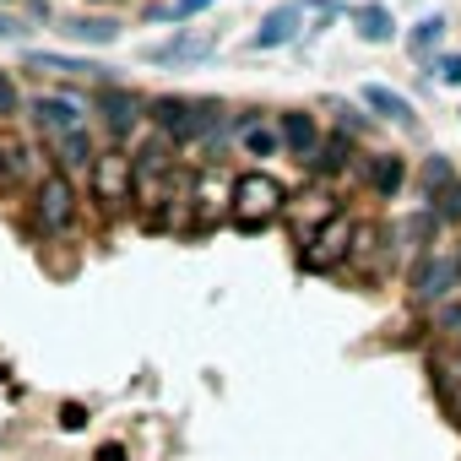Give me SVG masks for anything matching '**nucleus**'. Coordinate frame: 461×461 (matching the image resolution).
<instances>
[{"label": "nucleus", "mask_w": 461, "mask_h": 461, "mask_svg": "<svg viewBox=\"0 0 461 461\" xmlns=\"http://www.w3.org/2000/svg\"><path fill=\"white\" fill-rule=\"evenodd\" d=\"M277 212H283V185L272 174H240V185H234V222L256 234V228H267Z\"/></svg>", "instance_id": "1"}, {"label": "nucleus", "mask_w": 461, "mask_h": 461, "mask_svg": "<svg viewBox=\"0 0 461 461\" xmlns=\"http://www.w3.org/2000/svg\"><path fill=\"white\" fill-rule=\"evenodd\" d=\"M353 240H358V228L342 217V212H331L326 222H321V234H310V250H304V267H337V261H348L353 256Z\"/></svg>", "instance_id": "2"}, {"label": "nucleus", "mask_w": 461, "mask_h": 461, "mask_svg": "<svg viewBox=\"0 0 461 461\" xmlns=\"http://www.w3.org/2000/svg\"><path fill=\"white\" fill-rule=\"evenodd\" d=\"M461 283V256H423L412 272V304H439Z\"/></svg>", "instance_id": "3"}, {"label": "nucleus", "mask_w": 461, "mask_h": 461, "mask_svg": "<svg viewBox=\"0 0 461 461\" xmlns=\"http://www.w3.org/2000/svg\"><path fill=\"white\" fill-rule=\"evenodd\" d=\"M206 120H212V114H201L190 98H152V125H158L168 141H195Z\"/></svg>", "instance_id": "4"}, {"label": "nucleus", "mask_w": 461, "mask_h": 461, "mask_svg": "<svg viewBox=\"0 0 461 461\" xmlns=\"http://www.w3.org/2000/svg\"><path fill=\"white\" fill-rule=\"evenodd\" d=\"M93 185H98L104 206H125V201L136 195V168H131V158H125V152H109V158L93 168Z\"/></svg>", "instance_id": "5"}, {"label": "nucleus", "mask_w": 461, "mask_h": 461, "mask_svg": "<svg viewBox=\"0 0 461 461\" xmlns=\"http://www.w3.org/2000/svg\"><path fill=\"white\" fill-rule=\"evenodd\" d=\"M33 212H39L44 228H66V222L77 217V190H71V179H66V174H50V179L39 185Z\"/></svg>", "instance_id": "6"}, {"label": "nucleus", "mask_w": 461, "mask_h": 461, "mask_svg": "<svg viewBox=\"0 0 461 461\" xmlns=\"http://www.w3.org/2000/svg\"><path fill=\"white\" fill-rule=\"evenodd\" d=\"M212 50H217L212 33H179V39H168V44H152L147 60H152V66H195V60H206Z\"/></svg>", "instance_id": "7"}, {"label": "nucleus", "mask_w": 461, "mask_h": 461, "mask_svg": "<svg viewBox=\"0 0 461 461\" xmlns=\"http://www.w3.org/2000/svg\"><path fill=\"white\" fill-rule=\"evenodd\" d=\"M299 39V0H288V6H277V12H267V23L256 28V50H277V44H294Z\"/></svg>", "instance_id": "8"}, {"label": "nucleus", "mask_w": 461, "mask_h": 461, "mask_svg": "<svg viewBox=\"0 0 461 461\" xmlns=\"http://www.w3.org/2000/svg\"><path fill=\"white\" fill-rule=\"evenodd\" d=\"M98 109H104L109 136H125V131H136V120H141V98L125 93V87H109V93L98 98Z\"/></svg>", "instance_id": "9"}, {"label": "nucleus", "mask_w": 461, "mask_h": 461, "mask_svg": "<svg viewBox=\"0 0 461 461\" xmlns=\"http://www.w3.org/2000/svg\"><path fill=\"white\" fill-rule=\"evenodd\" d=\"M283 147L294 152V158H304V163H315L321 158V125L310 120V114H283Z\"/></svg>", "instance_id": "10"}, {"label": "nucleus", "mask_w": 461, "mask_h": 461, "mask_svg": "<svg viewBox=\"0 0 461 461\" xmlns=\"http://www.w3.org/2000/svg\"><path fill=\"white\" fill-rule=\"evenodd\" d=\"M33 109H39V125H50L55 136H66V131H77V125H82V104H77V98L50 93V98H39Z\"/></svg>", "instance_id": "11"}, {"label": "nucleus", "mask_w": 461, "mask_h": 461, "mask_svg": "<svg viewBox=\"0 0 461 461\" xmlns=\"http://www.w3.org/2000/svg\"><path fill=\"white\" fill-rule=\"evenodd\" d=\"M358 98H364V109H375V114H385L391 125H407V120H412V104H407L402 93H391V87H380V82H369V87H364Z\"/></svg>", "instance_id": "12"}, {"label": "nucleus", "mask_w": 461, "mask_h": 461, "mask_svg": "<svg viewBox=\"0 0 461 461\" xmlns=\"http://www.w3.org/2000/svg\"><path fill=\"white\" fill-rule=\"evenodd\" d=\"M168 147H174V141H168V136H163V131H158V136H147V141H141V152H136V158H131V168H136V185H147V179H152V174H163V168H168Z\"/></svg>", "instance_id": "13"}, {"label": "nucleus", "mask_w": 461, "mask_h": 461, "mask_svg": "<svg viewBox=\"0 0 461 461\" xmlns=\"http://www.w3.org/2000/svg\"><path fill=\"white\" fill-rule=\"evenodd\" d=\"M358 33H364L369 44H391V39H396V23H391L385 6H358Z\"/></svg>", "instance_id": "14"}, {"label": "nucleus", "mask_w": 461, "mask_h": 461, "mask_svg": "<svg viewBox=\"0 0 461 461\" xmlns=\"http://www.w3.org/2000/svg\"><path fill=\"white\" fill-rule=\"evenodd\" d=\"M60 33H66V39H77V44H114V33H120V28H114V23H98V17H82V23H66Z\"/></svg>", "instance_id": "15"}, {"label": "nucleus", "mask_w": 461, "mask_h": 461, "mask_svg": "<svg viewBox=\"0 0 461 461\" xmlns=\"http://www.w3.org/2000/svg\"><path fill=\"white\" fill-rule=\"evenodd\" d=\"M28 66H33V71H77V77H98V66H93V60H71V55H44V50H33V55H28Z\"/></svg>", "instance_id": "16"}, {"label": "nucleus", "mask_w": 461, "mask_h": 461, "mask_svg": "<svg viewBox=\"0 0 461 461\" xmlns=\"http://www.w3.org/2000/svg\"><path fill=\"white\" fill-rule=\"evenodd\" d=\"M60 163H66V168H82V163H93V136H87L82 125L60 136Z\"/></svg>", "instance_id": "17"}, {"label": "nucleus", "mask_w": 461, "mask_h": 461, "mask_svg": "<svg viewBox=\"0 0 461 461\" xmlns=\"http://www.w3.org/2000/svg\"><path fill=\"white\" fill-rule=\"evenodd\" d=\"M445 39V17H423L418 28H412V39H407V50L423 60V55H434V44Z\"/></svg>", "instance_id": "18"}, {"label": "nucleus", "mask_w": 461, "mask_h": 461, "mask_svg": "<svg viewBox=\"0 0 461 461\" xmlns=\"http://www.w3.org/2000/svg\"><path fill=\"white\" fill-rule=\"evenodd\" d=\"M206 6H217V0H163V6H152V23H185L201 17Z\"/></svg>", "instance_id": "19"}, {"label": "nucleus", "mask_w": 461, "mask_h": 461, "mask_svg": "<svg viewBox=\"0 0 461 461\" xmlns=\"http://www.w3.org/2000/svg\"><path fill=\"white\" fill-rule=\"evenodd\" d=\"M240 141H245V152H250V158H272V152L283 147V131H267V125H245V136H240Z\"/></svg>", "instance_id": "20"}, {"label": "nucleus", "mask_w": 461, "mask_h": 461, "mask_svg": "<svg viewBox=\"0 0 461 461\" xmlns=\"http://www.w3.org/2000/svg\"><path fill=\"white\" fill-rule=\"evenodd\" d=\"M434 217L439 222H461V179H450L445 190H434Z\"/></svg>", "instance_id": "21"}, {"label": "nucleus", "mask_w": 461, "mask_h": 461, "mask_svg": "<svg viewBox=\"0 0 461 461\" xmlns=\"http://www.w3.org/2000/svg\"><path fill=\"white\" fill-rule=\"evenodd\" d=\"M396 185H402V158H380L375 163V190L380 195H396Z\"/></svg>", "instance_id": "22"}, {"label": "nucleus", "mask_w": 461, "mask_h": 461, "mask_svg": "<svg viewBox=\"0 0 461 461\" xmlns=\"http://www.w3.org/2000/svg\"><path fill=\"white\" fill-rule=\"evenodd\" d=\"M450 179H456V174H450V163H445V158H429V163H423V190H429V195H434V190H445Z\"/></svg>", "instance_id": "23"}, {"label": "nucleus", "mask_w": 461, "mask_h": 461, "mask_svg": "<svg viewBox=\"0 0 461 461\" xmlns=\"http://www.w3.org/2000/svg\"><path fill=\"white\" fill-rule=\"evenodd\" d=\"M17 109H23V93H17V82L6 71H0V120H12Z\"/></svg>", "instance_id": "24"}, {"label": "nucleus", "mask_w": 461, "mask_h": 461, "mask_svg": "<svg viewBox=\"0 0 461 461\" xmlns=\"http://www.w3.org/2000/svg\"><path fill=\"white\" fill-rule=\"evenodd\" d=\"M434 77H439V87H461V55L434 60Z\"/></svg>", "instance_id": "25"}, {"label": "nucleus", "mask_w": 461, "mask_h": 461, "mask_svg": "<svg viewBox=\"0 0 461 461\" xmlns=\"http://www.w3.org/2000/svg\"><path fill=\"white\" fill-rule=\"evenodd\" d=\"M82 423H87V407L82 402H66L60 407V429H82Z\"/></svg>", "instance_id": "26"}, {"label": "nucleus", "mask_w": 461, "mask_h": 461, "mask_svg": "<svg viewBox=\"0 0 461 461\" xmlns=\"http://www.w3.org/2000/svg\"><path fill=\"white\" fill-rule=\"evenodd\" d=\"M23 33V23L17 17H6V12H0V39H17Z\"/></svg>", "instance_id": "27"}, {"label": "nucleus", "mask_w": 461, "mask_h": 461, "mask_svg": "<svg viewBox=\"0 0 461 461\" xmlns=\"http://www.w3.org/2000/svg\"><path fill=\"white\" fill-rule=\"evenodd\" d=\"M98 461H125V445H98Z\"/></svg>", "instance_id": "28"}]
</instances>
